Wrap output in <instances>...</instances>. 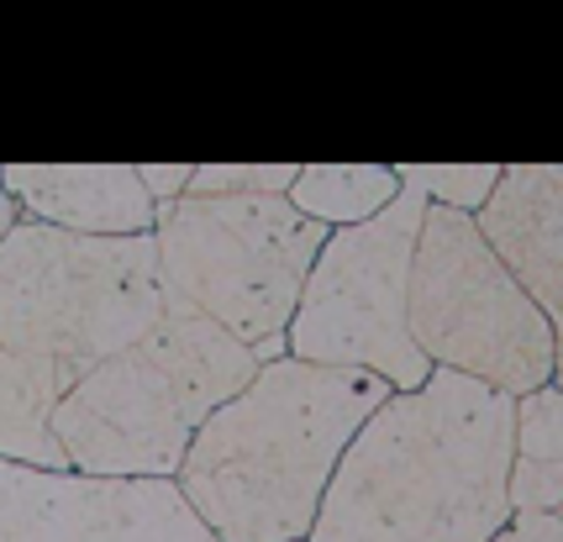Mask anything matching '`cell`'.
I'll return each instance as SVG.
<instances>
[{
	"label": "cell",
	"instance_id": "1",
	"mask_svg": "<svg viewBox=\"0 0 563 542\" xmlns=\"http://www.w3.org/2000/svg\"><path fill=\"white\" fill-rule=\"evenodd\" d=\"M511 395L432 369L390 390L332 468L306 542H485L511 521Z\"/></svg>",
	"mask_w": 563,
	"mask_h": 542
},
{
	"label": "cell",
	"instance_id": "2",
	"mask_svg": "<svg viewBox=\"0 0 563 542\" xmlns=\"http://www.w3.org/2000/svg\"><path fill=\"white\" fill-rule=\"evenodd\" d=\"M385 395L379 374L269 358L196 427L174 490L217 542H300L343 447Z\"/></svg>",
	"mask_w": 563,
	"mask_h": 542
},
{
	"label": "cell",
	"instance_id": "3",
	"mask_svg": "<svg viewBox=\"0 0 563 542\" xmlns=\"http://www.w3.org/2000/svg\"><path fill=\"white\" fill-rule=\"evenodd\" d=\"M258 353L217 321L164 296L137 343L79 374L53 406V438L74 474L174 479L196 427L243 390Z\"/></svg>",
	"mask_w": 563,
	"mask_h": 542
},
{
	"label": "cell",
	"instance_id": "4",
	"mask_svg": "<svg viewBox=\"0 0 563 542\" xmlns=\"http://www.w3.org/2000/svg\"><path fill=\"white\" fill-rule=\"evenodd\" d=\"M164 311L153 232H64L16 217L0 237V343L37 358L69 390Z\"/></svg>",
	"mask_w": 563,
	"mask_h": 542
},
{
	"label": "cell",
	"instance_id": "5",
	"mask_svg": "<svg viewBox=\"0 0 563 542\" xmlns=\"http://www.w3.org/2000/svg\"><path fill=\"white\" fill-rule=\"evenodd\" d=\"M321 237L285 196H179L153 211L164 296L247 347L285 338Z\"/></svg>",
	"mask_w": 563,
	"mask_h": 542
},
{
	"label": "cell",
	"instance_id": "6",
	"mask_svg": "<svg viewBox=\"0 0 563 542\" xmlns=\"http://www.w3.org/2000/svg\"><path fill=\"white\" fill-rule=\"evenodd\" d=\"M406 327L432 369L468 374L511 400L559 379V327L474 232L468 211H421Z\"/></svg>",
	"mask_w": 563,
	"mask_h": 542
},
{
	"label": "cell",
	"instance_id": "7",
	"mask_svg": "<svg viewBox=\"0 0 563 542\" xmlns=\"http://www.w3.org/2000/svg\"><path fill=\"white\" fill-rule=\"evenodd\" d=\"M421 211L427 200L400 185L385 211L321 237L285 327L290 358L379 374L390 390H417L432 374L406 327V279Z\"/></svg>",
	"mask_w": 563,
	"mask_h": 542
},
{
	"label": "cell",
	"instance_id": "8",
	"mask_svg": "<svg viewBox=\"0 0 563 542\" xmlns=\"http://www.w3.org/2000/svg\"><path fill=\"white\" fill-rule=\"evenodd\" d=\"M0 542H217L174 479H96L0 458Z\"/></svg>",
	"mask_w": 563,
	"mask_h": 542
},
{
	"label": "cell",
	"instance_id": "9",
	"mask_svg": "<svg viewBox=\"0 0 563 542\" xmlns=\"http://www.w3.org/2000/svg\"><path fill=\"white\" fill-rule=\"evenodd\" d=\"M474 232L516 274L553 327L563 317V169L559 164H511L474 211Z\"/></svg>",
	"mask_w": 563,
	"mask_h": 542
},
{
	"label": "cell",
	"instance_id": "10",
	"mask_svg": "<svg viewBox=\"0 0 563 542\" xmlns=\"http://www.w3.org/2000/svg\"><path fill=\"white\" fill-rule=\"evenodd\" d=\"M0 185L16 200V211L64 232H153L158 211L132 164H5Z\"/></svg>",
	"mask_w": 563,
	"mask_h": 542
},
{
	"label": "cell",
	"instance_id": "11",
	"mask_svg": "<svg viewBox=\"0 0 563 542\" xmlns=\"http://www.w3.org/2000/svg\"><path fill=\"white\" fill-rule=\"evenodd\" d=\"M58 395H64L58 374L0 343V458L5 464L69 468L64 447L53 438V406H58Z\"/></svg>",
	"mask_w": 563,
	"mask_h": 542
},
{
	"label": "cell",
	"instance_id": "12",
	"mask_svg": "<svg viewBox=\"0 0 563 542\" xmlns=\"http://www.w3.org/2000/svg\"><path fill=\"white\" fill-rule=\"evenodd\" d=\"M395 196H400V174L390 164H306V169H295L290 190H285L295 211L321 222L327 232L368 222Z\"/></svg>",
	"mask_w": 563,
	"mask_h": 542
},
{
	"label": "cell",
	"instance_id": "13",
	"mask_svg": "<svg viewBox=\"0 0 563 542\" xmlns=\"http://www.w3.org/2000/svg\"><path fill=\"white\" fill-rule=\"evenodd\" d=\"M400 185L417 190L427 206H448V211H479L485 196L500 179V164H395Z\"/></svg>",
	"mask_w": 563,
	"mask_h": 542
},
{
	"label": "cell",
	"instance_id": "14",
	"mask_svg": "<svg viewBox=\"0 0 563 542\" xmlns=\"http://www.w3.org/2000/svg\"><path fill=\"white\" fill-rule=\"evenodd\" d=\"M511 443H516V458H527V464H563V390H559V379H548L538 390L516 395Z\"/></svg>",
	"mask_w": 563,
	"mask_h": 542
},
{
	"label": "cell",
	"instance_id": "15",
	"mask_svg": "<svg viewBox=\"0 0 563 542\" xmlns=\"http://www.w3.org/2000/svg\"><path fill=\"white\" fill-rule=\"evenodd\" d=\"M300 164H200L185 196H285Z\"/></svg>",
	"mask_w": 563,
	"mask_h": 542
},
{
	"label": "cell",
	"instance_id": "16",
	"mask_svg": "<svg viewBox=\"0 0 563 542\" xmlns=\"http://www.w3.org/2000/svg\"><path fill=\"white\" fill-rule=\"evenodd\" d=\"M132 174H137V185L147 190V200L164 206V200L185 196V185H190L196 164H132Z\"/></svg>",
	"mask_w": 563,
	"mask_h": 542
},
{
	"label": "cell",
	"instance_id": "17",
	"mask_svg": "<svg viewBox=\"0 0 563 542\" xmlns=\"http://www.w3.org/2000/svg\"><path fill=\"white\" fill-rule=\"evenodd\" d=\"M485 542H563V517L559 511H548V517H511Z\"/></svg>",
	"mask_w": 563,
	"mask_h": 542
},
{
	"label": "cell",
	"instance_id": "18",
	"mask_svg": "<svg viewBox=\"0 0 563 542\" xmlns=\"http://www.w3.org/2000/svg\"><path fill=\"white\" fill-rule=\"evenodd\" d=\"M11 226H16V200L5 196V185H0V237H5Z\"/></svg>",
	"mask_w": 563,
	"mask_h": 542
},
{
	"label": "cell",
	"instance_id": "19",
	"mask_svg": "<svg viewBox=\"0 0 563 542\" xmlns=\"http://www.w3.org/2000/svg\"><path fill=\"white\" fill-rule=\"evenodd\" d=\"M300 542H306V538H300Z\"/></svg>",
	"mask_w": 563,
	"mask_h": 542
}]
</instances>
